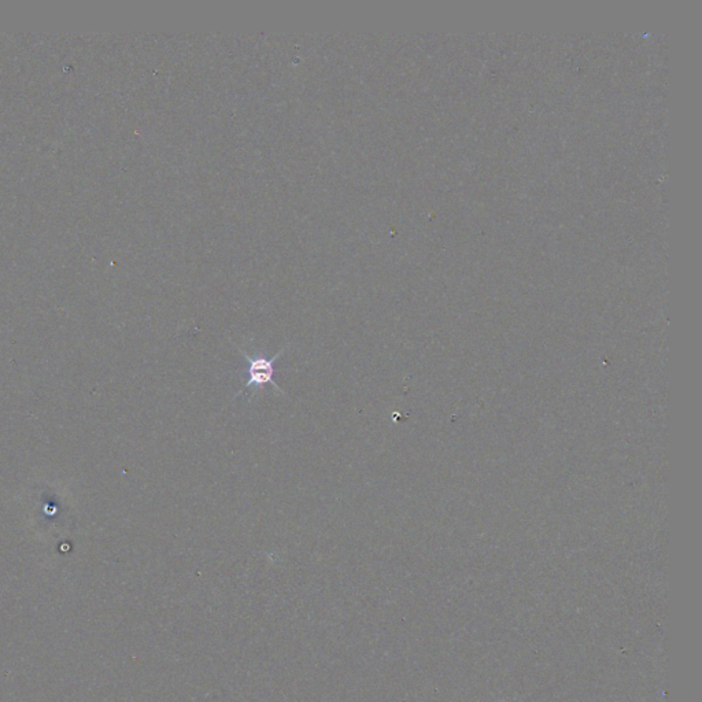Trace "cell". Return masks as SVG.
Wrapping results in <instances>:
<instances>
[{"label": "cell", "mask_w": 702, "mask_h": 702, "mask_svg": "<svg viewBox=\"0 0 702 702\" xmlns=\"http://www.w3.org/2000/svg\"><path fill=\"white\" fill-rule=\"evenodd\" d=\"M287 349H288V347H284L276 356L269 359L268 356L261 353V351L256 354H250L246 353L244 350L238 347L239 353L243 356V359H246V362L248 364V371H246L248 372V379L244 380L241 392L248 391V389H253L254 392L256 394L258 391H264L265 387L271 384L278 394L283 395V390L276 384L273 379L274 374H276V371H274V362L278 361V359L286 353Z\"/></svg>", "instance_id": "6da1fadb"}]
</instances>
